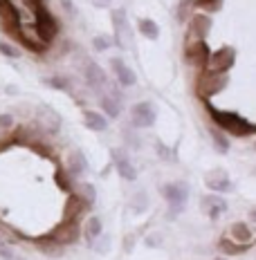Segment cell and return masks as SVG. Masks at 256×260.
<instances>
[{
  "label": "cell",
  "mask_w": 256,
  "mask_h": 260,
  "mask_svg": "<svg viewBox=\"0 0 256 260\" xmlns=\"http://www.w3.org/2000/svg\"><path fill=\"white\" fill-rule=\"evenodd\" d=\"M135 238H137L135 234H128V236H126V240H124V251H126V253L133 251V242H135Z\"/></svg>",
  "instance_id": "f35d334b"
},
{
  "label": "cell",
  "mask_w": 256,
  "mask_h": 260,
  "mask_svg": "<svg viewBox=\"0 0 256 260\" xmlns=\"http://www.w3.org/2000/svg\"><path fill=\"white\" fill-rule=\"evenodd\" d=\"M234 63H236V50H234L232 45H222V47H218L216 52L209 54V61H207L205 68L209 70V72L225 74L227 70L234 68Z\"/></svg>",
  "instance_id": "8992f818"
},
{
  "label": "cell",
  "mask_w": 256,
  "mask_h": 260,
  "mask_svg": "<svg viewBox=\"0 0 256 260\" xmlns=\"http://www.w3.org/2000/svg\"><path fill=\"white\" fill-rule=\"evenodd\" d=\"M88 209H90V207L79 198L77 193H70L68 202H65V207H63V220H77V218H81V215H83Z\"/></svg>",
  "instance_id": "9a60e30c"
},
{
  "label": "cell",
  "mask_w": 256,
  "mask_h": 260,
  "mask_svg": "<svg viewBox=\"0 0 256 260\" xmlns=\"http://www.w3.org/2000/svg\"><path fill=\"white\" fill-rule=\"evenodd\" d=\"M209 47H207L205 41L200 43H189L187 47H184V58H187V63L195 65V68H205L207 61H209Z\"/></svg>",
  "instance_id": "8fae6325"
},
{
  "label": "cell",
  "mask_w": 256,
  "mask_h": 260,
  "mask_svg": "<svg viewBox=\"0 0 256 260\" xmlns=\"http://www.w3.org/2000/svg\"><path fill=\"white\" fill-rule=\"evenodd\" d=\"M34 29H36V36H39V41L43 43V45H47L59 31V25H56V20H54V16L47 12L45 7H41V5H36Z\"/></svg>",
  "instance_id": "277c9868"
},
{
  "label": "cell",
  "mask_w": 256,
  "mask_h": 260,
  "mask_svg": "<svg viewBox=\"0 0 256 260\" xmlns=\"http://www.w3.org/2000/svg\"><path fill=\"white\" fill-rule=\"evenodd\" d=\"M99 104L108 117H119V112H122V94L112 90V92H108V94L99 96Z\"/></svg>",
  "instance_id": "ac0fdd59"
},
{
  "label": "cell",
  "mask_w": 256,
  "mask_h": 260,
  "mask_svg": "<svg viewBox=\"0 0 256 260\" xmlns=\"http://www.w3.org/2000/svg\"><path fill=\"white\" fill-rule=\"evenodd\" d=\"M86 81L97 90L103 88V85H108L106 72L99 68V63H88V68H86Z\"/></svg>",
  "instance_id": "d6986e66"
},
{
  "label": "cell",
  "mask_w": 256,
  "mask_h": 260,
  "mask_svg": "<svg viewBox=\"0 0 256 260\" xmlns=\"http://www.w3.org/2000/svg\"><path fill=\"white\" fill-rule=\"evenodd\" d=\"M97 7H106V3H110V0H95Z\"/></svg>",
  "instance_id": "b9f144b4"
},
{
  "label": "cell",
  "mask_w": 256,
  "mask_h": 260,
  "mask_svg": "<svg viewBox=\"0 0 256 260\" xmlns=\"http://www.w3.org/2000/svg\"><path fill=\"white\" fill-rule=\"evenodd\" d=\"M209 135H211V139H214V148H216V153H220V155H227V153H230V139L225 137V133H222V130L211 128V130H209Z\"/></svg>",
  "instance_id": "d4e9b609"
},
{
  "label": "cell",
  "mask_w": 256,
  "mask_h": 260,
  "mask_svg": "<svg viewBox=\"0 0 256 260\" xmlns=\"http://www.w3.org/2000/svg\"><path fill=\"white\" fill-rule=\"evenodd\" d=\"M0 52H3L5 56H9V58H18V50L12 47L9 43H0Z\"/></svg>",
  "instance_id": "d590c367"
},
{
  "label": "cell",
  "mask_w": 256,
  "mask_h": 260,
  "mask_svg": "<svg viewBox=\"0 0 256 260\" xmlns=\"http://www.w3.org/2000/svg\"><path fill=\"white\" fill-rule=\"evenodd\" d=\"M14 126V117L12 115H0V130H9Z\"/></svg>",
  "instance_id": "74e56055"
},
{
  "label": "cell",
  "mask_w": 256,
  "mask_h": 260,
  "mask_svg": "<svg viewBox=\"0 0 256 260\" xmlns=\"http://www.w3.org/2000/svg\"><path fill=\"white\" fill-rule=\"evenodd\" d=\"M227 83H230V77L222 72H203L198 79V85H195V92H198V96H203V99H209V96L218 94V92H222L227 88Z\"/></svg>",
  "instance_id": "3957f363"
},
{
  "label": "cell",
  "mask_w": 256,
  "mask_h": 260,
  "mask_svg": "<svg viewBox=\"0 0 256 260\" xmlns=\"http://www.w3.org/2000/svg\"><path fill=\"white\" fill-rule=\"evenodd\" d=\"M27 3H34L36 5V3H41V0H27Z\"/></svg>",
  "instance_id": "f6af8a7d"
},
{
  "label": "cell",
  "mask_w": 256,
  "mask_h": 260,
  "mask_svg": "<svg viewBox=\"0 0 256 260\" xmlns=\"http://www.w3.org/2000/svg\"><path fill=\"white\" fill-rule=\"evenodd\" d=\"M47 83H50L52 88H59V90H68V88H70L68 79H63V77H54V79L47 81Z\"/></svg>",
  "instance_id": "e575fe53"
},
{
  "label": "cell",
  "mask_w": 256,
  "mask_h": 260,
  "mask_svg": "<svg viewBox=\"0 0 256 260\" xmlns=\"http://www.w3.org/2000/svg\"><path fill=\"white\" fill-rule=\"evenodd\" d=\"M160 245H162L160 236H149L146 238V247H160Z\"/></svg>",
  "instance_id": "ab89813d"
},
{
  "label": "cell",
  "mask_w": 256,
  "mask_h": 260,
  "mask_svg": "<svg viewBox=\"0 0 256 260\" xmlns=\"http://www.w3.org/2000/svg\"><path fill=\"white\" fill-rule=\"evenodd\" d=\"M249 218H252V220L256 222V209H252V211H249Z\"/></svg>",
  "instance_id": "7bdbcfd3"
},
{
  "label": "cell",
  "mask_w": 256,
  "mask_h": 260,
  "mask_svg": "<svg viewBox=\"0 0 256 260\" xmlns=\"http://www.w3.org/2000/svg\"><path fill=\"white\" fill-rule=\"evenodd\" d=\"M214 260H227V258H222V256H218V258H214Z\"/></svg>",
  "instance_id": "bcb514c9"
},
{
  "label": "cell",
  "mask_w": 256,
  "mask_h": 260,
  "mask_svg": "<svg viewBox=\"0 0 256 260\" xmlns=\"http://www.w3.org/2000/svg\"><path fill=\"white\" fill-rule=\"evenodd\" d=\"M207 112H209V117L214 119L218 130H227V133L234 135V137H249V135L256 133L254 123H249L247 119L236 115V112L218 110V108H214L211 104H207Z\"/></svg>",
  "instance_id": "6da1fadb"
},
{
  "label": "cell",
  "mask_w": 256,
  "mask_h": 260,
  "mask_svg": "<svg viewBox=\"0 0 256 260\" xmlns=\"http://www.w3.org/2000/svg\"><path fill=\"white\" fill-rule=\"evenodd\" d=\"M211 31V18L207 14H193L189 18V29H187V45L189 43H200L209 36Z\"/></svg>",
  "instance_id": "ba28073f"
},
{
  "label": "cell",
  "mask_w": 256,
  "mask_h": 260,
  "mask_svg": "<svg viewBox=\"0 0 256 260\" xmlns=\"http://www.w3.org/2000/svg\"><path fill=\"white\" fill-rule=\"evenodd\" d=\"M218 249H220L225 256H238V253L247 251L249 245H238V242H234L232 238H220V240H218Z\"/></svg>",
  "instance_id": "cb8c5ba5"
},
{
  "label": "cell",
  "mask_w": 256,
  "mask_h": 260,
  "mask_svg": "<svg viewBox=\"0 0 256 260\" xmlns=\"http://www.w3.org/2000/svg\"><path fill=\"white\" fill-rule=\"evenodd\" d=\"M83 121L86 126L90 130H95V133H103V130H108V119L101 115V112H95V110H86L83 112Z\"/></svg>",
  "instance_id": "44dd1931"
},
{
  "label": "cell",
  "mask_w": 256,
  "mask_h": 260,
  "mask_svg": "<svg viewBox=\"0 0 256 260\" xmlns=\"http://www.w3.org/2000/svg\"><path fill=\"white\" fill-rule=\"evenodd\" d=\"M92 45H95V50H97V52H106L108 47H112L115 43H112V36H108V34H99V36H95Z\"/></svg>",
  "instance_id": "4dcf8cb0"
},
{
  "label": "cell",
  "mask_w": 256,
  "mask_h": 260,
  "mask_svg": "<svg viewBox=\"0 0 256 260\" xmlns=\"http://www.w3.org/2000/svg\"><path fill=\"white\" fill-rule=\"evenodd\" d=\"M110 68L115 70L117 74V83H122L124 88H130V85L137 83V77H135V72L126 65V61L124 58H110Z\"/></svg>",
  "instance_id": "5bb4252c"
},
{
  "label": "cell",
  "mask_w": 256,
  "mask_h": 260,
  "mask_svg": "<svg viewBox=\"0 0 256 260\" xmlns=\"http://www.w3.org/2000/svg\"><path fill=\"white\" fill-rule=\"evenodd\" d=\"M137 27H139V31H141V36H144V39H149V41H157V39H160V25H157L153 18H139Z\"/></svg>",
  "instance_id": "603a6c76"
},
{
  "label": "cell",
  "mask_w": 256,
  "mask_h": 260,
  "mask_svg": "<svg viewBox=\"0 0 256 260\" xmlns=\"http://www.w3.org/2000/svg\"><path fill=\"white\" fill-rule=\"evenodd\" d=\"M164 193V200L168 202V218H176L180 211L184 209V202L189 198V188L184 182H173V184H166L162 188Z\"/></svg>",
  "instance_id": "5b68a950"
},
{
  "label": "cell",
  "mask_w": 256,
  "mask_h": 260,
  "mask_svg": "<svg viewBox=\"0 0 256 260\" xmlns=\"http://www.w3.org/2000/svg\"><path fill=\"white\" fill-rule=\"evenodd\" d=\"M232 240L238 242V245H254V231L247 222H234L232 224Z\"/></svg>",
  "instance_id": "2e32d148"
},
{
  "label": "cell",
  "mask_w": 256,
  "mask_h": 260,
  "mask_svg": "<svg viewBox=\"0 0 256 260\" xmlns=\"http://www.w3.org/2000/svg\"><path fill=\"white\" fill-rule=\"evenodd\" d=\"M103 234V224H101V218H97V215H92V218L86 220V226H83V236H86V242L92 245V242L97 240Z\"/></svg>",
  "instance_id": "7402d4cb"
},
{
  "label": "cell",
  "mask_w": 256,
  "mask_h": 260,
  "mask_svg": "<svg viewBox=\"0 0 256 260\" xmlns=\"http://www.w3.org/2000/svg\"><path fill=\"white\" fill-rule=\"evenodd\" d=\"M157 153H160V157H164V159H176V153H173V150H168L162 142H157Z\"/></svg>",
  "instance_id": "8d00e7d4"
},
{
  "label": "cell",
  "mask_w": 256,
  "mask_h": 260,
  "mask_svg": "<svg viewBox=\"0 0 256 260\" xmlns=\"http://www.w3.org/2000/svg\"><path fill=\"white\" fill-rule=\"evenodd\" d=\"M205 182H207V186H209L216 195L218 193H230V191H234V184H232V180L227 177V173L222 171V169L209 171L205 175Z\"/></svg>",
  "instance_id": "7c38bea8"
},
{
  "label": "cell",
  "mask_w": 256,
  "mask_h": 260,
  "mask_svg": "<svg viewBox=\"0 0 256 260\" xmlns=\"http://www.w3.org/2000/svg\"><path fill=\"white\" fill-rule=\"evenodd\" d=\"M200 202H203V204H200V207H203V211H205L207 215H209L211 220H218V218H220V215L227 211L225 198H220V195H216V193H214V195H205Z\"/></svg>",
  "instance_id": "4fadbf2b"
},
{
  "label": "cell",
  "mask_w": 256,
  "mask_h": 260,
  "mask_svg": "<svg viewBox=\"0 0 256 260\" xmlns=\"http://www.w3.org/2000/svg\"><path fill=\"white\" fill-rule=\"evenodd\" d=\"M68 166H70V173L77 177L88 173V159H86V155L81 153V150H72V155H70V159H68Z\"/></svg>",
  "instance_id": "ffe728a7"
},
{
  "label": "cell",
  "mask_w": 256,
  "mask_h": 260,
  "mask_svg": "<svg viewBox=\"0 0 256 260\" xmlns=\"http://www.w3.org/2000/svg\"><path fill=\"white\" fill-rule=\"evenodd\" d=\"M110 20H112V43L119 47V50H133V29H130V23H128V14L124 7L115 9L110 14Z\"/></svg>",
  "instance_id": "7a4b0ae2"
},
{
  "label": "cell",
  "mask_w": 256,
  "mask_h": 260,
  "mask_svg": "<svg viewBox=\"0 0 256 260\" xmlns=\"http://www.w3.org/2000/svg\"><path fill=\"white\" fill-rule=\"evenodd\" d=\"M39 247H41V251H45L50 258H56L59 253L63 251V247H61V245H56L54 240H50L47 236H45V238H41V240H39Z\"/></svg>",
  "instance_id": "4316f807"
},
{
  "label": "cell",
  "mask_w": 256,
  "mask_h": 260,
  "mask_svg": "<svg viewBox=\"0 0 256 260\" xmlns=\"http://www.w3.org/2000/svg\"><path fill=\"white\" fill-rule=\"evenodd\" d=\"M110 236H106V234H101L99 238H97V240L95 242H92V249H95V251L97 253H108V251H110Z\"/></svg>",
  "instance_id": "f546056e"
},
{
  "label": "cell",
  "mask_w": 256,
  "mask_h": 260,
  "mask_svg": "<svg viewBox=\"0 0 256 260\" xmlns=\"http://www.w3.org/2000/svg\"><path fill=\"white\" fill-rule=\"evenodd\" d=\"M79 198L83 200L86 204H88V207H92V204L97 202V191H95V186H92L90 182H81L79 184Z\"/></svg>",
  "instance_id": "484cf974"
},
{
  "label": "cell",
  "mask_w": 256,
  "mask_h": 260,
  "mask_svg": "<svg viewBox=\"0 0 256 260\" xmlns=\"http://www.w3.org/2000/svg\"><path fill=\"white\" fill-rule=\"evenodd\" d=\"M130 121H133L135 128H151L155 123V108L151 106L149 101H141V104L133 108Z\"/></svg>",
  "instance_id": "30bf717a"
},
{
  "label": "cell",
  "mask_w": 256,
  "mask_h": 260,
  "mask_svg": "<svg viewBox=\"0 0 256 260\" xmlns=\"http://www.w3.org/2000/svg\"><path fill=\"white\" fill-rule=\"evenodd\" d=\"M79 236H81V229H79V222L77 220H63V222H59L56 226L50 231V240H54L56 245H72V242H77L79 240Z\"/></svg>",
  "instance_id": "52a82bcc"
},
{
  "label": "cell",
  "mask_w": 256,
  "mask_h": 260,
  "mask_svg": "<svg viewBox=\"0 0 256 260\" xmlns=\"http://www.w3.org/2000/svg\"><path fill=\"white\" fill-rule=\"evenodd\" d=\"M39 121L47 133H59V130H61V117H59V112H54L50 106H43L39 110Z\"/></svg>",
  "instance_id": "e0dca14e"
},
{
  "label": "cell",
  "mask_w": 256,
  "mask_h": 260,
  "mask_svg": "<svg viewBox=\"0 0 256 260\" xmlns=\"http://www.w3.org/2000/svg\"><path fill=\"white\" fill-rule=\"evenodd\" d=\"M191 3H193V0H180V5H178V20H180V23L189 20L187 12H189V7H191Z\"/></svg>",
  "instance_id": "d6a6232c"
},
{
  "label": "cell",
  "mask_w": 256,
  "mask_h": 260,
  "mask_svg": "<svg viewBox=\"0 0 256 260\" xmlns=\"http://www.w3.org/2000/svg\"><path fill=\"white\" fill-rule=\"evenodd\" d=\"M59 3H61V5H63V9H65V12H68L70 16H72V14H74V7H72V0H59Z\"/></svg>",
  "instance_id": "60d3db41"
},
{
  "label": "cell",
  "mask_w": 256,
  "mask_h": 260,
  "mask_svg": "<svg viewBox=\"0 0 256 260\" xmlns=\"http://www.w3.org/2000/svg\"><path fill=\"white\" fill-rule=\"evenodd\" d=\"M130 209H133V213H135V215L144 213V211L149 209V195H146L144 191L135 193V195H133V204H130Z\"/></svg>",
  "instance_id": "83f0119b"
},
{
  "label": "cell",
  "mask_w": 256,
  "mask_h": 260,
  "mask_svg": "<svg viewBox=\"0 0 256 260\" xmlns=\"http://www.w3.org/2000/svg\"><path fill=\"white\" fill-rule=\"evenodd\" d=\"M193 7L205 9V12L214 14V12H220V7H222V0H193Z\"/></svg>",
  "instance_id": "f1b7e54d"
},
{
  "label": "cell",
  "mask_w": 256,
  "mask_h": 260,
  "mask_svg": "<svg viewBox=\"0 0 256 260\" xmlns=\"http://www.w3.org/2000/svg\"><path fill=\"white\" fill-rule=\"evenodd\" d=\"M12 260H25V258H23V256H14Z\"/></svg>",
  "instance_id": "ee69618b"
},
{
  "label": "cell",
  "mask_w": 256,
  "mask_h": 260,
  "mask_svg": "<svg viewBox=\"0 0 256 260\" xmlns=\"http://www.w3.org/2000/svg\"><path fill=\"white\" fill-rule=\"evenodd\" d=\"M14 256H16L14 247L9 245V240H7V238H3V236H0V258H3V260H12Z\"/></svg>",
  "instance_id": "1f68e13d"
},
{
  "label": "cell",
  "mask_w": 256,
  "mask_h": 260,
  "mask_svg": "<svg viewBox=\"0 0 256 260\" xmlns=\"http://www.w3.org/2000/svg\"><path fill=\"white\" fill-rule=\"evenodd\" d=\"M110 155H112L115 171L119 173V175H122L126 182H135V177H137V171H135V166L130 164L126 150H124V148H110Z\"/></svg>",
  "instance_id": "9c48e42d"
},
{
  "label": "cell",
  "mask_w": 256,
  "mask_h": 260,
  "mask_svg": "<svg viewBox=\"0 0 256 260\" xmlns=\"http://www.w3.org/2000/svg\"><path fill=\"white\" fill-rule=\"evenodd\" d=\"M54 177H56V184H59V188H63V191H72V184H70V180H68V175H65V173L63 171H56V175H54Z\"/></svg>",
  "instance_id": "836d02e7"
}]
</instances>
